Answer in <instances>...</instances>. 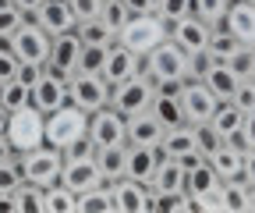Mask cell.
<instances>
[{
  "instance_id": "cell-1",
  "label": "cell",
  "mask_w": 255,
  "mask_h": 213,
  "mask_svg": "<svg viewBox=\"0 0 255 213\" xmlns=\"http://www.w3.org/2000/svg\"><path fill=\"white\" fill-rule=\"evenodd\" d=\"M167 39V21L159 18L156 11H149V14H131L124 21V28L117 32V43L124 46V50H131V53H138V57H145L156 43H163Z\"/></svg>"
},
{
  "instance_id": "cell-2",
  "label": "cell",
  "mask_w": 255,
  "mask_h": 213,
  "mask_svg": "<svg viewBox=\"0 0 255 213\" xmlns=\"http://www.w3.org/2000/svg\"><path fill=\"white\" fill-rule=\"evenodd\" d=\"M18 157V167H21V178L28 185H39V189H50L53 181H60V167H64V153L53 146H36L28 153H14Z\"/></svg>"
},
{
  "instance_id": "cell-3",
  "label": "cell",
  "mask_w": 255,
  "mask_h": 213,
  "mask_svg": "<svg viewBox=\"0 0 255 213\" xmlns=\"http://www.w3.org/2000/svg\"><path fill=\"white\" fill-rule=\"evenodd\" d=\"M85 132H89V114L78 110L75 103H64V107H57L53 114L43 117V139L53 149H64L68 142H75Z\"/></svg>"
},
{
  "instance_id": "cell-4",
  "label": "cell",
  "mask_w": 255,
  "mask_h": 213,
  "mask_svg": "<svg viewBox=\"0 0 255 213\" xmlns=\"http://www.w3.org/2000/svg\"><path fill=\"white\" fill-rule=\"evenodd\" d=\"M4 139L11 142L14 153H28V149L43 146V142H46V139H43V114L32 107V103L11 110L7 128H4Z\"/></svg>"
},
{
  "instance_id": "cell-5",
  "label": "cell",
  "mask_w": 255,
  "mask_h": 213,
  "mask_svg": "<svg viewBox=\"0 0 255 213\" xmlns=\"http://www.w3.org/2000/svg\"><path fill=\"white\" fill-rule=\"evenodd\" d=\"M142 71L152 82H163V78H184L188 82V53L174 39H163L142 57Z\"/></svg>"
},
{
  "instance_id": "cell-6",
  "label": "cell",
  "mask_w": 255,
  "mask_h": 213,
  "mask_svg": "<svg viewBox=\"0 0 255 213\" xmlns=\"http://www.w3.org/2000/svg\"><path fill=\"white\" fill-rule=\"evenodd\" d=\"M152 100H156V82H152L145 71L135 75V78H128V82L110 85V107H114L117 114H124V117L149 110Z\"/></svg>"
},
{
  "instance_id": "cell-7",
  "label": "cell",
  "mask_w": 255,
  "mask_h": 213,
  "mask_svg": "<svg viewBox=\"0 0 255 213\" xmlns=\"http://www.w3.org/2000/svg\"><path fill=\"white\" fill-rule=\"evenodd\" d=\"M68 103H75L85 114H96L110 107V82L103 75H89V71H75L68 78Z\"/></svg>"
},
{
  "instance_id": "cell-8",
  "label": "cell",
  "mask_w": 255,
  "mask_h": 213,
  "mask_svg": "<svg viewBox=\"0 0 255 213\" xmlns=\"http://www.w3.org/2000/svg\"><path fill=\"white\" fill-rule=\"evenodd\" d=\"M50 39L53 36L43 32V28L28 18L18 32L11 36V50L18 57V64H46V60H50Z\"/></svg>"
},
{
  "instance_id": "cell-9",
  "label": "cell",
  "mask_w": 255,
  "mask_h": 213,
  "mask_svg": "<svg viewBox=\"0 0 255 213\" xmlns=\"http://www.w3.org/2000/svg\"><path fill=\"white\" fill-rule=\"evenodd\" d=\"M177 100H181V114H184L188 125H206V121L213 117V110L220 107V100L213 96V89L206 82H199V78L184 82V89H181Z\"/></svg>"
},
{
  "instance_id": "cell-10",
  "label": "cell",
  "mask_w": 255,
  "mask_h": 213,
  "mask_svg": "<svg viewBox=\"0 0 255 213\" xmlns=\"http://www.w3.org/2000/svg\"><path fill=\"white\" fill-rule=\"evenodd\" d=\"M89 139L96 142V149L103 146H124L128 142V117L117 114L114 107H103L89 114Z\"/></svg>"
},
{
  "instance_id": "cell-11",
  "label": "cell",
  "mask_w": 255,
  "mask_h": 213,
  "mask_svg": "<svg viewBox=\"0 0 255 213\" xmlns=\"http://www.w3.org/2000/svg\"><path fill=\"white\" fill-rule=\"evenodd\" d=\"M220 185H223V178H220V174L209 167V160H202L195 171H188L184 192H191V196H195L199 210L206 213V210H223V203H220Z\"/></svg>"
},
{
  "instance_id": "cell-12",
  "label": "cell",
  "mask_w": 255,
  "mask_h": 213,
  "mask_svg": "<svg viewBox=\"0 0 255 213\" xmlns=\"http://www.w3.org/2000/svg\"><path fill=\"white\" fill-rule=\"evenodd\" d=\"M78 57H82V39L78 32L71 28V32H60L50 39V60H46V71L60 75L64 82H68L75 71H78Z\"/></svg>"
},
{
  "instance_id": "cell-13",
  "label": "cell",
  "mask_w": 255,
  "mask_h": 213,
  "mask_svg": "<svg viewBox=\"0 0 255 213\" xmlns=\"http://www.w3.org/2000/svg\"><path fill=\"white\" fill-rule=\"evenodd\" d=\"M28 103L36 107L43 117L53 114L57 107L68 103V82H64L60 75H53V71H43V78L36 85H28Z\"/></svg>"
},
{
  "instance_id": "cell-14",
  "label": "cell",
  "mask_w": 255,
  "mask_h": 213,
  "mask_svg": "<svg viewBox=\"0 0 255 213\" xmlns=\"http://www.w3.org/2000/svg\"><path fill=\"white\" fill-rule=\"evenodd\" d=\"M167 39H174L184 53H202L206 39H209V25L202 18H195V14H184V18L167 25Z\"/></svg>"
},
{
  "instance_id": "cell-15",
  "label": "cell",
  "mask_w": 255,
  "mask_h": 213,
  "mask_svg": "<svg viewBox=\"0 0 255 213\" xmlns=\"http://www.w3.org/2000/svg\"><path fill=\"white\" fill-rule=\"evenodd\" d=\"M32 21H36L43 32H50V36H60V32H71V28L78 25V18L71 14V7H68V0H43V4L28 14Z\"/></svg>"
},
{
  "instance_id": "cell-16",
  "label": "cell",
  "mask_w": 255,
  "mask_h": 213,
  "mask_svg": "<svg viewBox=\"0 0 255 213\" xmlns=\"http://www.w3.org/2000/svg\"><path fill=\"white\" fill-rule=\"evenodd\" d=\"M110 196H114V213H149V192L142 181L135 178H117L110 181Z\"/></svg>"
},
{
  "instance_id": "cell-17",
  "label": "cell",
  "mask_w": 255,
  "mask_h": 213,
  "mask_svg": "<svg viewBox=\"0 0 255 213\" xmlns=\"http://www.w3.org/2000/svg\"><path fill=\"white\" fill-rule=\"evenodd\" d=\"M110 85H117V82H128V78H135V75H142V57L138 53H131V50H124L121 43H114L110 50H107V60H103V71H100Z\"/></svg>"
},
{
  "instance_id": "cell-18",
  "label": "cell",
  "mask_w": 255,
  "mask_h": 213,
  "mask_svg": "<svg viewBox=\"0 0 255 213\" xmlns=\"http://www.w3.org/2000/svg\"><path fill=\"white\" fill-rule=\"evenodd\" d=\"M220 25L227 28L238 43L252 46L255 43V4H248V0H231V7H227Z\"/></svg>"
},
{
  "instance_id": "cell-19",
  "label": "cell",
  "mask_w": 255,
  "mask_h": 213,
  "mask_svg": "<svg viewBox=\"0 0 255 213\" xmlns=\"http://www.w3.org/2000/svg\"><path fill=\"white\" fill-rule=\"evenodd\" d=\"M60 185H68V189L78 196V192H85V189L107 185V181H103L100 167H96V160L89 157V160H64V167H60Z\"/></svg>"
},
{
  "instance_id": "cell-20",
  "label": "cell",
  "mask_w": 255,
  "mask_h": 213,
  "mask_svg": "<svg viewBox=\"0 0 255 213\" xmlns=\"http://www.w3.org/2000/svg\"><path fill=\"white\" fill-rule=\"evenodd\" d=\"M163 132H167V128L156 121L152 110H142V114H131V117H128V146H159Z\"/></svg>"
},
{
  "instance_id": "cell-21",
  "label": "cell",
  "mask_w": 255,
  "mask_h": 213,
  "mask_svg": "<svg viewBox=\"0 0 255 213\" xmlns=\"http://www.w3.org/2000/svg\"><path fill=\"white\" fill-rule=\"evenodd\" d=\"M159 160H163V153H159V146H128V178L135 181H145L156 174Z\"/></svg>"
},
{
  "instance_id": "cell-22",
  "label": "cell",
  "mask_w": 255,
  "mask_h": 213,
  "mask_svg": "<svg viewBox=\"0 0 255 213\" xmlns=\"http://www.w3.org/2000/svg\"><path fill=\"white\" fill-rule=\"evenodd\" d=\"M195 149V125H174L163 132V139H159V153H163L167 160H181L184 153H191Z\"/></svg>"
},
{
  "instance_id": "cell-23",
  "label": "cell",
  "mask_w": 255,
  "mask_h": 213,
  "mask_svg": "<svg viewBox=\"0 0 255 213\" xmlns=\"http://www.w3.org/2000/svg\"><path fill=\"white\" fill-rule=\"evenodd\" d=\"M199 82H206V85L213 89V96L223 103V100H231V96H234V89H238V82H241V78H238L227 64H223V60H209Z\"/></svg>"
},
{
  "instance_id": "cell-24",
  "label": "cell",
  "mask_w": 255,
  "mask_h": 213,
  "mask_svg": "<svg viewBox=\"0 0 255 213\" xmlns=\"http://www.w3.org/2000/svg\"><path fill=\"white\" fill-rule=\"evenodd\" d=\"M184 181H188V174H184V167L177 164V160H159V167H156V174L145 181V192H184Z\"/></svg>"
},
{
  "instance_id": "cell-25",
  "label": "cell",
  "mask_w": 255,
  "mask_h": 213,
  "mask_svg": "<svg viewBox=\"0 0 255 213\" xmlns=\"http://www.w3.org/2000/svg\"><path fill=\"white\" fill-rule=\"evenodd\" d=\"M92 160H96V167H100L103 181L110 185V181H117V178L128 174V142L124 146H103V149H96Z\"/></svg>"
},
{
  "instance_id": "cell-26",
  "label": "cell",
  "mask_w": 255,
  "mask_h": 213,
  "mask_svg": "<svg viewBox=\"0 0 255 213\" xmlns=\"http://www.w3.org/2000/svg\"><path fill=\"white\" fill-rule=\"evenodd\" d=\"M206 160H209V167H213L223 181H227V178H241V171H245V153H238V149L227 146V142H223L216 153H209Z\"/></svg>"
},
{
  "instance_id": "cell-27",
  "label": "cell",
  "mask_w": 255,
  "mask_h": 213,
  "mask_svg": "<svg viewBox=\"0 0 255 213\" xmlns=\"http://www.w3.org/2000/svg\"><path fill=\"white\" fill-rule=\"evenodd\" d=\"M75 32H78V39L89 43V46H114V43H117V32H114L103 18H85V21H78Z\"/></svg>"
},
{
  "instance_id": "cell-28",
  "label": "cell",
  "mask_w": 255,
  "mask_h": 213,
  "mask_svg": "<svg viewBox=\"0 0 255 213\" xmlns=\"http://www.w3.org/2000/svg\"><path fill=\"white\" fill-rule=\"evenodd\" d=\"M241 46H245V43H238L223 25H213V28H209V39H206V57H209V60H227V57H231L234 50H241Z\"/></svg>"
},
{
  "instance_id": "cell-29",
  "label": "cell",
  "mask_w": 255,
  "mask_h": 213,
  "mask_svg": "<svg viewBox=\"0 0 255 213\" xmlns=\"http://www.w3.org/2000/svg\"><path fill=\"white\" fill-rule=\"evenodd\" d=\"M11 196H14V213H46V196H43L39 185H28V181H21Z\"/></svg>"
},
{
  "instance_id": "cell-30",
  "label": "cell",
  "mask_w": 255,
  "mask_h": 213,
  "mask_svg": "<svg viewBox=\"0 0 255 213\" xmlns=\"http://www.w3.org/2000/svg\"><path fill=\"white\" fill-rule=\"evenodd\" d=\"M78 213H114L110 185H96V189L78 192Z\"/></svg>"
},
{
  "instance_id": "cell-31",
  "label": "cell",
  "mask_w": 255,
  "mask_h": 213,
  "mask_svg": "<svg viewBox=\"0 0 255 213\" xmlns=\"http://www.w3.org/2000/svg\"><path fill=\"white\" fill-rule=\"evenodd\" d=\"M43 196H46V213H78V196L68 185H60V181L43 189Z\"/></svg>"
},
{
  "instance_id": "cell-32",
  "label": "cell",
  "mask_w": 255,
  "mask_h": 213,
  "mask_svg": "<svg viewBox=\"0 0 255 213\" xmlns=\"http://www.w3.org/2000/svg\"><path fill=\"white\" fill-rule=\"evenodd\" d=\"M248 181L245 178H227L220 185V203L223 210H248Z\"/></svg>"
},
{
  "instance_id": "cell-33",
  "label": "cell",
  "mask_w": 255,
  "mask_h": 213,
  "mask_svg": "<svg viewBox=\"0 0 255 213\" xmlns=\"http://www.w3.org/2000/svg\"><path fill=\"white\" fill-rule=\"evenodd\" d=\"M149 110L156 114V121H159L163 128L184 125V114H181V100H177V96H159V93H156V100H152Z\"/></svg>"
},
{
  "instance_id": "cell-34",
  "label": "cell",
  "mask_w": 255,
  "mask_h": 213,
  "mask_svg": "<svg viewBox=\"0 0 255 213\" xmlns=\"http://www.w3.org/2000/svg\"><path fill=\"white\" fill-rule=\"evenodd\" d=\"M241 117H245V114H241V110H238L234 103H227V100H223V103H220V107L213 110L209 125H213V128H216V132H220L223 139H227L231 132H238V128H241Z\"/></svg>"
},
{
  "instance_id": "cell-35",
  "label": "cell",
  "mask_w": 255,
  "mask_h": 213,
  "mask_svg": "<svg viewBox=\"0 0 255 213\" xmlns=\"http://www.w3.org/2000/svg\"><path fill=\"white\" fill-rule=\"evenodd\" d=\"M227 7H231V0H191V14H195V18H202L209 28L223 21Z\"/></svg>"
},
{
  "instance_id": "cell-36",
  "label": "cell",
  "mask_w": 255,
  "mask_h": 213,
  "mask_svg": "<svg viewBox=\"0 0 255 213\" xmlns=\"http://www.w3.org/2000/svg\"><path fill=\"white\" fill-rule=\"evenodd\" d=\"M238 78H255V50L252 46H241V50H234L227 60H223Z\"/></svg>"
},
{
  "instance_id": "cell-37",
  "label": "cell",
  "mask_w": 255,
  "mask_h": 213,
  "mask_svg": "<svg viewBox=\"0 0 255 213\" xmlns=\"http://www.w3.org/2000/svg\"><path fill=\"white\" fill-rule=\"evenodd\" d=\"M25 21H28L25 11H18L11 0H0V36H14Z\"/></svg>"
},
{
  "instance_id": "cell-38",
  "label": "cell",
  "mask_w": 255,
  "mask_h": 213,
  "mask_svg": "<svg viewBox=\"0 0 255 213\" xmlns=\"http://www.w3.org/2000/svg\"><path fill=\"white\" fill-rule=\"evenodd\" d=\"M100 18H103V21L114 28V32H121V28H124V21L131 18V11H128V4H124V0H103Z\"/></svg>"
},
{
  "instance_id": "cell-39",
  "label": "cell",
  "mask_w": 255,
  "mask_h": 213,
  "mask_svg": "<svg viewBox=\"0 0 255 213\" xmlns=\"http://www.w3.org/2000/svg\"><path fill=\"white\" fill-rule=\"evenodd\" d=\"M107 50H110V46H89V43H82V57H78V71H89V75H100V71H103V60H107Z\"/></svg>"
},
{
  "instance_id": "cell-40",
  "label": "cell",
  "mask_w": 255,
  "mask_h": 213,
  "mask_svg": "<svg viewBox=\"0 0 255 213\" xmlns=\"http://www.w3.org/2000/svg\"><path fill=\"white\" fill-rule=\"evenodd\" d=\"M0 103H4L7 110H18V107H25V103H28V85H21L18 78L4 82V85H0Z\"/></svg>"
},
{
  "instance_id": "cell-41",
  "label": "cell",
  "mask_w": 255,
  "mask_h": 213,
  "mask_svg": "<svg viewBox=\"0 0 255 213\" xmlns=\"http://www.w3.org/2000/svg\"><path fill=\"white\" fill-rule=\"evenodd\" d=\"M220 146H223V135H220V132L209 125V121H206V125H195V149H199L202 157L216 153Z\"/></svg>"
},
{
  "instance_id": "cell-42",
  "label": "cell",
  "mask_w": 255,
  "mask_h": 213,
  "mask_svg": "<svg viewBox=\"0 0 255 213\" xmlns=\"http://www.w3.org/2000/svg\"><path fill=\"white\" fill-rule=\"evenodd\" d=\"M227 103H234L241 114H255V78H241L238 89H234V96Z\"/></svg>"
},
{
  "instance_id": "cell-43",
  "label": "cell",
  "mask_w": 255,
  "mask_h": 213,
  "mask_svg": "<svg viewBox=\"0 0 255 213\" xmlns=\"http://www.w3.org/2000/svg\"><path fill=\"white\" fill-rule=\"evenodd\" d=\"M21 167H18V157H7V160H0V192H14L21 185Z\"/></svg>"
},
{
  "instance_id": "cell-44",
  "label": "cell",
  "mask_w": 255,
  "mask_h": 213,
  "mask_svg": "<svg viewBox=\"0 0 255 213\" xmlns=\"http://www.w3.org/2000/svg\"><path fill=\"white\" fill-rule=\"evenodd\" d=\"M156 14L170 25V21H177V18L191 14V0H156Z\"/></svg>"
},
{
  "instance_id": "cell-45",
  "label": "cell",
  "mask_w": 255,
  "mask_h": 213,
  "mask_svg": "<svg viewBox=\"0 0 255 213\" xmlns=\"http://www.w3.org/2000/svg\"><path fill=\"white\" fill-rule=\"evenodd\" d=\"M60 153H64V160H89V157H96V142H92L89 132H85V135H78L75 142H68Z\"/></svg>"
},
{
  "instance_id": "cell-46",
  "label": "cell",
  "mask_w": 255,
  "mask_h": 213,
  "mask_svg": "<svg viewBox=\"0 0 255 213\" xmlns=\"http://www.w3.org/2000/svg\"><path fill=\"white\" fill-rule=\"evenodd\" d=\"M68 7L78 21L85 18H100V7H103V0H68Z\"/></svg>"
},
{
  "instance_id": "cell-47",
  "label": "cell",
  "mask_w": 255,
  "mask_h": 213,
  "mask_svg": "<svg viewBox=\"0 0 255 213\" xmlns=\"http://www.w3.org/2000/svg\"><path fill=\"white\" fill-rule=\"evenodd\" d=\"M14 75H18V57L0 50V85H4V82H11Z\"/></svg>"
},
{
  "instance_id": "cell-48",
  "label": "cell",
  "mask_w": 255,
  "mask_h": 213,
  "mask_svg": "<svg viewBox=\"0 0 255 213\" xmlns=\"http://www.w3.org/2000/svg\"><path fill=\"white\" fill-rule=\"evenodd\" d=\"M241 135H245L248 149H255V114H245L241 117Z\"/></svg>"
},
{
  "instance_id": "cell-49",
  "label": "cell",
  "mask_w": 255,
  "mask_h": 213,
  "mask_svg": "<svg viewBox=\"0 0 255 213\" xmlns=\"http://www.w3.org/2000/svg\"><path fill=\"white\" fill-rule=\"evenodd\" d=\"M128 4V11L131 14H149V11H156V0H124Z\"/></svg>"
},
{
  "instance_id": "cell-50",
  "label": "cell",
  "mask_w": 255,
  "mask_h": 213,
  "mask_svg": "<svg viewBox=\"0 0 255 213\" xmlns=\"http://www.w3.org/2000/svg\"><path fill=\"white\" fill-rule=\"evenodd\" d=\"M241 178L248 181V185H255V149H248V153H245V171H241Z\"/></svg>"
},
{
  "instance_id": "cell-51",
  "label": "cell",
  "mask_w": 255,
  "mask_h": 213,
  "mask_svg": "<svg viewBox=\"0 0 255 213\" xmlns=\"http://www.w3.org/2000/svg\"><path fill=\"white\" fill-rule=\"evenodd\" d=\"M11 4H14L18 11H25V14H32V11H36V7L43 4V0H11Z\"/></svg>"
},
{
  "instance_id": "cell-52",
  "label": "cell",
  "mask_w": 255,
  "mask_h": 213,
  "mask_svg": "<svg viewBox=\"0 0 255 213\" xmlns=\"http://www.w3.org/2000/svg\"><path fill=\"white\" fill-rule=\"evenodd\" d=\"M7 157H14V149H11V142L0 135V160H7Z\"/></svg>"
},
{
  "instance_id": "cell-53",
  "label": "cell",
  "mask_w": 255,
  "mask_h": 213,
  "mask_svg": "<svg viewBox=\"0 0 255 213\" xmlns=\"http://www.w3.org/2000/svg\"><path fill=\"white\" fill-rule=\"evenodd\" d=\"M7 117H11V110L0 103V135H4V128H7Z\"/></svg>"
},
{
  "instance_id": "cell-54",
  "label": "cell",
  "mask_w": 255,
  "mask_h": 213,
  "mask_svg": "<svg viewBox=\"0 0 255 213\" xmlns=\"http://www.w3.org/2000/svg\"><path fill=\"white\" fill-rule=\"evenodd\" d=\"M248 4H255V0H248Z\"/></svg>"
},
{
  "instance_id": "cell-55",
  "label": "cell",
  "mask_w": 255,
  "mask_h": 213,
  "mask_svg": "<svg viewBox=\"0 0 255 213\" xmlns=\"http://www.w3.org/2000/svg\"><path fill=\"white\" fill-rule=\"evenodd\" d=\"M252 50H255V43H252Z\"/></svg>"
}]
</instances>
